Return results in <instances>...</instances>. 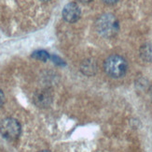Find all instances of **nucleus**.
<instances>
[{
    "mask_svg": "<svg viewBox=\"0 0 152 152\" xmlns=\"http://www.w3.org/2000/svg\"><path fill=\"white\" fill-rule=\"evenodd\" d=\"M32 56L36 58V59H38V60H42V61H46L48 60L50 58V56L49 54L46 51L44 50H38V51H36L33 53Z\"/></svg>",
    "mask_w": 152,
    "mask_h": 152,
    "instance_id": "8",
    "label": "nucleus"
},
{
    "mask_svg": "<svg viewBox=\"0 0 152 152\" xmlns=\"http://www.w3.org/2000/svg\"><path fill=\"white\" fill-rule=\"evenodd\" d=\"M128 65L126 60L121 56L113 55L105 59L104 63V70L107 74L113 78L122 77L126 73Z\"/></svg>",
    "mask_w": 152,
    "mask_h": 152,
    "instance_id": "1",
    "label": "nucleus"
},
{
    "mask_svg": "<svg viewBox=\"0 0 152 152\" xmlns=\"http://www.w3.org/2000/svg\"><path fill=\"white\" fill-rule=\"evenodd\" d=\"M34 102L38 107H47L51 102V95L47 90H41L36 93Z\"/></svg>",
    "mask_w": 152,
    "mask_h": 152,
    "instance_id": "5",
    "label": "nucleus"
},
{
    "mask_svg": "<svg viewBox=\"0 0 152 152\" xmlns=\"http://www.w3.org/2000/svg\"><path fill=\"white\" fill-rule=\"evenodd\" d=\"M42 1H49V0H42Z\"/></svg>",
    "mask_w": 152,
    "mask_h": 152,
    "instance_id": "15",
    "label": "nucleus"
},
{
    "mask_svg": "<svg viewBox=\"0 0 152 152\" xmlns=\"http://www.w3.org/2000/svg\"><path fill=\"white\" fill-rule=\"evenodd\" d=\"M79 1H81V2H90V1H91V0H79Z\"/></svg>",
    "mask_w": 152,
    "mask_h": 152,
    "instance_id": "13",
    "label": "nucleus"
},
{
    "mask_svg": "<svg viewBox=\"0 0 152 152\" xmlns=\"http://www.w3.org/2000/svg\"><path fill=\"white\" fill-rule=\"evenodd\" d=\"M103 1L107 4H115L116 2L118 1V0H103Z\"/></svg>",
    "mask_w": 152,
    "mask_h": 152,
    "instance_id": "11",
    "label": "nucleus"
},
{
    "mask_svg": "<svg viewBox=\"0 0 152 152\" xmlns=\"http://www.w3.org/2000/svg\"><path fill=\"white\" fill-rule=\"evenodd\" d=\"M40 152H50V151H48V150H43V151H40Z\"/></svg>",
    "mask_w": 152,
    "mask_h": 152,
    "instance_id": "14",
    "label": "nucleus"
},
{
    "mask_svg": "<svg viewBox=\"0 0 152 152\" xmlns=\"http://www.w3.org/2000/svg\"><path fill=\"white\" fill-rule=\"evenodd\" d=\"M52 59H53L54 62H55L56 64H61V65L64 64L63 60H61V59H59V57H57V56H52Z\"/></svg>",
    "mask_w": 152,
    "mask_h": 152,
    "instance_id": "10",
    "label": "nucleus"
},
{
    "mask_svg": "<svg viewBox=\"0 0 152 152\" xmlns=\"http://www.w3.org/2000/svg\"><path fill=\"white\" fill-rule=\"evenodd\" d=\"M148 93H149V97H150V99H151V101H152V87L149 88V92H148Z\"/></svg>",
    "mask_w": 152,
    "mask_h": 152,
    "instance_id": "12",
    "label": "nucleus"
},
{
    "mask_svg": "<svg viewBox=\"0 0 152 152\" xmlns=\"http://www.w3.org/2000/svg\"><path fill=\"white\" fill-rule=\"evenodd\" d=\"M22 127L18 120L12 117L5 118L0 123V133L8 140H15L21 134Z\"/></svg>",
    "mask_w": 152,
    "mask_h": 152,
    "instance_id": "3",
    "label": "nucleus"
},
{
    "mask_svg": "<svg viewBox=\"0 0 152 152\" xmlns=\"http://www.w3.org/2000/svg\"><path fill=\"white\" fill-rule=\"evenodd\" d=\"M96 31L103 37L110 38L115 36L118 31V22L112 14H104L97 19L95 23Z\"/></svg>",
    "mask_w": 152,
    "mask_h": 152,
    "instance_id": "2",
    "label": "nucleus"
},
{
    "mask_svg": "<svg viewBox=\"0 0 152 152\" xmlns=\"http://www.w3.org/2000/svg\"><path fill=\"white\" fill-rule=\"evenodd\" d=\"M80 70L85 75L91 76L96 72L97 66H96L95 61H94L92 59H87V60L82 62L80 66Z\"/></svg>",
    "mask_w": 152,
    "mask_h": 152,
    "instance_id": "6",
    "label": "nucleus"
},
{
    "mask_svg": "<svg viewBox=\"0 0 152 152\" xmlns=\"http://www.w3.org/2000/svg\"><path fill=\"white\" fill-rule=\"evenodd\" d=\"M63 17L68 23H75L80 17V9L76 3H68L63 10Z\"/></svg>",
    "mask_w": 152,
    "mask_h": 152,
    "instance_id": "4",
    "label": "nucleus"
},
{
    "mask_svg": "<svg viewBox=\"0 0 152 152\" xmlns=\"http://www.w3.org/2000/svg\"><path fill=\"white\" fill-rule=\"evenodd\" d=\"M140 56L145 61H152V45L149 43L143 45L140 49Z\"/></svg>",
    "mask_w": 152,
    "mask_h": 152,
    "instance_id": "7",
    "label": "nucleus"
},
{
    "mask_svg": "<svg viewBox=\"0 0 152 152\" xmlns=\"http://www.w3.org/2000/svg\"><path fill=\"white\" fill-rule=\"evenodd\" d=\"M4 102H5V95L3 93V91L0 89V107L3 105Z\"/></svg>",
    "mask_w": 152,
    "mask_h": 152,
    "instance_id": "9",
    "label": "nucleus"
}]
</instances>
